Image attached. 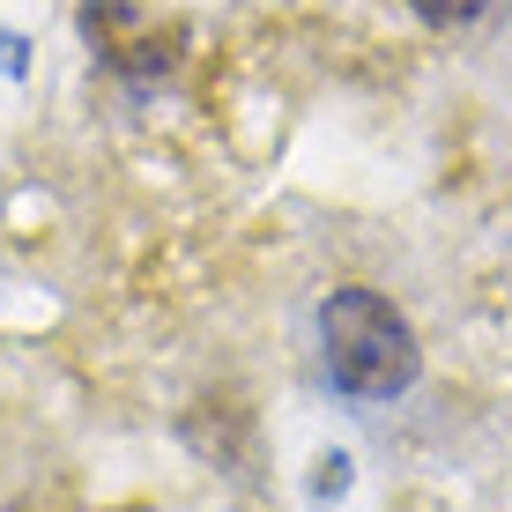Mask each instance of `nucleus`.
<instances>
[{"label":"nucleus","instance_id":"f257e3e1","mask_svg":"<svg viewBox=\"0 0 512 512\" xmlns=\"http://www.w3.org/2000/svg\"><path fill=\"white\" fill-rule=\"evenodd\" d=\"M320 357H327L334 394L394 401L401 386L416 379V334H409V320H401L394 297L349 282V290H334L320 305Z\"/></svg>","mask_w":512,"mask_h":512},{"label":"nucleus","instance_id":"f03ea898","mask_svg":"<svg viewBox=\"0 0 512 512\" xmlns=\"http://www.w3.org/2000/svg\"><path fill=\"white\" fill-rule=\"evenodd\" d=\"M409 8L423 15V23L453 30V23H475V15H483V0H409Z\"/></svg>","mask_w":512,"mask_h":512}]
</instances>
